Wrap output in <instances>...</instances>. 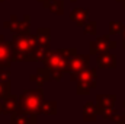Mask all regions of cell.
Instances as JSON below:
<instances>
[{"label":"cell","instance_id":"6da1fadb","mask_svg":"<svg viewBox=\"0 0 125 124\" xmlns=\"http://www.w3.org/2000/svg\"><path fill=\"white\" fill-rule=\"evenodd\" d=\"M77 54L76 48H58L54 51H48L45 54V57L42 59V63L45 66V69L50 70V76L54 80H61L62 74L67 69L68 60Z\"/></svg>","mask_w":125,"mask_h":124},{"label":"cell","instance_id":"7a4b0ae2","mask_svg":"<svg viewBox=\"0 0 125 124\" xmlns=\"http://www.w3.org/2000/svg\"><path fill=\"white\" fill-rule=\"evenodd\" d=\"M35 47V35L28 34H13L10 41L12 62H33L32 51Z\"/></svg>","mask_w":125,"mask_h":124},{"label":"cell","instance_id":"3957f363","mask_svg":"<svg viewBox=\"0 0 125 124\" xmlns=\"http://www.w3.org/2000/svg\"><path fill=\"white\" fill-rule=\"evenodd\" d=\"M44 102V91L41 86L38 89L32 91H25L18 99V108L26 114H31L38 117L41 114V105Z\"/></svg>","mask_w":125,"mask_h":124},{"label":"cell","instance_id":"277c9868","mask_svg":"<svg viewBox=\"0 0 125 124\" xmlns=\"http://www.w3.org/2000/svg\"><path fill=\"white\" fill-rule=\"evenodd\" d=\"M116 101V95H96V102H97V112L102 115L105 120H112L116 121L119 114L115 111L114 105Z\"/></svg>","mask_w":125,"mask_h":124},{"label":"cell","instance_id":"5b68a950","mask_svg":"<svg viewBox=\"0 0 125 124\" xmlns=\"http://www.w3.org/2000/svg\"><path fill=\"white\" fill-rule=\"evenodd\" d=\"M76 82L77 95H87L92 89L96 88V69H84L83 72L79 73Z\"/></svg>","mask_w":125,"mask_h":124},{"label":"cell","instance_id":"8992f818","mask_svg":"<svg viewBox=\"0 0 125 124\" xmlns=\"http://www.w3.org/2000/svg\"><path fill=\"white\" fill-rule=\"evenodd\" d=\"M89 63H90V56H86V54H74L68 60L65 72H68L71 82H76L79 73L83 72L84 69H87L89 67Z\"/></svg>","mask_w":125,"mask_h":124},{"label":"cell","instance_id":"52a82bcc","mask_svg":"<svg viewBox=\"0 0 125 124\" xmlns=\"http://www.w3.org/2000/svg\"><path fill=\"white\" fill-rule=\"evenodd\" d=\"M116 48V42L112 41L109 38V35H102V37H97L96 39H93L90 44H89V53L92 56H97L103 51H109V50H114Z\"/></svg>","mask_w":125,"mask_h":124},{"label":"cell","instance_id":"ba28073f","mask_svg":"<svg viewBox=\"0 0 125 124\" xmlns=\"http://www.w3.org/2000/svg\"><path fill=\"white\" fill-rule=\"evenodd\" d=\"M12 63V48L10 41H4V37L0 34V67H10Z\"/></svg>","mask_w":125,"mask_h":124},{"label":"cell","instance_id":"9c48e42d","mask_svg":"<svg viewBox=\"0 0 125 124\" xmlns=\"http://www.w3.org/2000/svg\"><path fill=\"white\" fill-rule=\"evenodd\" d=\"M10 124H36V117L21 111L19 108L10 114Z\"/></svg>","mask_w":125,"mask_h":124},{"label":"cell","instance_id":"30bf717a","mask_svg":"<svg viewBox=\"0 0 125 124\" xmlns=\"http://www.w3.org/2000/svg\"><path fill=\"white\" fill-rule=\"evenodd\" d=\"M96 63L102 69H115L116 67V57H115V54H112L109 51H103V53L97 54Z\"/></svg>","mask_w":125,"mask_h":124},{"label":"cell","instance_id":"8fae6325","mask_svg":"<svg viewBox=\"0 0 125 124\" xmlns=\"http://www.w3.org/2000/svg\"><path fill=\"white\" fill-rule=\"evenodd\" d=\"M70 19L79 25V26H83L86 24V21L89 19V9H83V7H76L71 10L70 13Z\"/></svg>","mask_w":125,"mask_h":124},{"label":"cell","instance_id":"7c38bea8","mask_svg":"<svg viewBox=\"0 0 125 124\" xmlns=\"http://www.w3.org/2000/svg\"><path fill=\"white\" fill-rule=\"evenodd\" d=\"M18 110V98L12 93L1 99V114H12Z\"/></svg>","mask_w":125,"mask_h":124},{"label":"cell","instance_id":"4fadbf2b","mask_svg":"<svg viewBox=\"0 0 125 124\" xmlns=\"http://www.w3.org/2000/svg\"><path fill=\"white\" fill-rule=\"evenodd\" d=\"M29 79H31L32 82H35L38 86H42L45 82H48V80L51 79L50 70L45 69V67H38V69H36V73H35V74H31Z\"/></svg>","mask_w":125,"mask_h":124},{"label":"cell","instance_id":"5bb4252c","mask_svg":"<svg viewBox=\"0 0 125 124\" xmlns=\"http://www.w3.org/2000/svg\"><path fill=\"white\" fill-rule=\"evenodd\" d=\"M99 112H97V107L94 105L92 101L86 102L83 107V120L84 121H96Z\"/></svg>","mask_w":125,"mask_h":124},{"label":"cell","instance_id":"9a60e30c","mask_svg":"<svg viewBox=\"0 0 125 124\" xmlns=\"http://www.w3.org/2000/svg\"><path fill=\"white\" fill-rule=\"evenodd\" d=\"M42 6L55 15L64 13V1L62 0H45V1H42Z\"/></svg>","mask_w":125,"mask_h":124},{"label":"cell","instance_id":"2e32d148","mask_svg":"<svg viewBox=\"0 0 125 124\" xmlns=\"http://www.w3.org/2000/svg\"><path fill=\"white\" fill-rule=\"evenodd\" d=\"M35 42L50 45V29L48 28H38L35 34Z\"/></svg>","mask_w":125,"mask_h":124},{"label":"cell","instance_id":"e0dca14e","mask_svg":"<svg viewBox=\"0 0 125 124\" xmlns=\"http://www.w3.org/2000/svg\"><path fill=\"white\" fill-rule=\"evenodd\" d=\"M41 114L55 115L57 114V102L55 101H44L41 105Z\"/></svg>","mask_w":125,"mask_h":124},{"label":"cell","instance_id":"ac0fdd59","mask_svg":"<svg viewBox=\"0 0 125 124\" xmlns=\"http://www.w3.org/2000/svg\"><path fill=\"white\" fill-rule=\"evenodd\" d=\"M31 28V16L29 15H25L22 21H19L18 24V31L16 34H28Z\"/></svg>","mask_w":125,"mask_h":124},{"label":"cell","instance_id":"d6986e66","mask_svg":"<svg viewBox=\"0 0 125 124\" xmlns=\"http://www.w3.org/2000/svg\"><path fill=\"white\" fill-rule=\"evenodd\" d=\"M18 16H15V15H12L10 16V19L7 21V22H4L3 24V26L4 28H7L10 32H13V34H16V31H18V24H19V21L16 19Z\"/></svg>","mask_w":125,"mask_h":124},{"label":"cell","instance_id":"ffe728a7","mask_svg":"<svg viewBox=\"0 0 125 124\" xmlns=\"http://www.w3.org/2000/svg\"><path fill=\"white\" fill-rule=\"evenodd\" d=\"M84 26V34H89V35H94L97 32V24L94 21H86V24L83 25Z\"/></svg>","mask_w":125,"mask_h":124},{"label":"cell","instance_id":"44dd1931","mask_svg":"<svg viewBox=\"0 0 125 124\" xmlns=\"http://www.w3.org/2000/svg\"><path fill=\"white\" fill-rule=\"evenodd\" d=\"M10 93V80H0V99Z\"/></svg>","mask_w":125,"mask_h":124},{"label":"cell","instance_id":"7402d4cb","mask_svg":"<svg viewBox=\"0 0 125 124\" xmlns=\"http://www.w3.org/2000/svg\"><path fill=\"white\" fill-rule=\"evenodd\" d=\"M122 26H124V24H122V22H116V21H112V22L109 24V35L121 34V31H122Z\"/></svg>","mask_w":125,"mask_h":124},{"label":"cell","instance_id":"603a6c76","mask_svg":"<svg viewBox=\"0 0 125 124\" xmlns=\"http://www.w3.org/2000/svg\"><path fill=\"white\" fill-rule=\"evenodd\" d=\"M10 79V70L7 67H0V80H9Z\"/></svg>","mask_w":125,"mask_h":124},{"label":"cell","instance_id":"cb8c5ba5","mask_svg":"<svg viewBox=\"0 0 125 124\" xmlns=\"http://www.w3.org/2000/svg\"><path fill=\"white\" fill-rule=\"evenodd\" d=\"M115 124H125V114L122 115V117L119 115V117H118V120L115 121Z\"/></svg>","mask_w":125,"mask_h":124},{"label":"cell","instance_id":"d4e9b609","mask_svg":"<svg viewBox=\"0 0 125 124\" xmlns=\"http://www.w3.org/2000/svg\"><path fill=\"white\" fill-rule=\"evenodd\" d=\"M121 35H122V47L125 48V24L122 26V31H121Z\"/></svg>","mask_w":125,"mask_h":124},{"label":"cell","instance_id":"484cf974","mask_svg":"<svg viewBox=\"0 0 125 124\" xmlns=\"http://www.w3.org/2000/svg\"><path fill=\"white\" fill-rule=\"evenodd\" d=\"M116 1H119V3L122 4V7H124V9H125V0H116Z\"/></svg>","mask_w":125,"mask_h":124},{"label":"cell","instance_id":"4316f807","mask_svg":"<svg viewBox=\"0 0 125 124\" xmlns=\"http://www.w3.org/2000/svg\"><path fill=\"white\" fill-rule=\"evenodd\" d=\"M0 114H1V99H0Z\"/></svg>","mask_w":125,"mask_h":124},{"label":"cell","instance_id":"83f0119b","mask_svg":"<svg viewBox=\"0 0 125 124\" xmlns=\"http://www.w3.org/2000/svg\"><path fill=\"white\" fill-rule=\"evenodd\" d=\"M68 1H73V3H74V1H76V0H68Z\"/></svg>","mask_w":125,"mask_h":124},{"label":"cell","instance_id":"f1b7e54d","mask_svg":"<svg viewBox=\"0 0 125 124\" xmlns=\"http://www.w3.org/2000/svg\"><path fill=\"white\" fill-rule=\"evenodd\" d=\"M124 110H125V101H124Z\"/></svg>","mask_w":125,"mask_h":124},{"label":"cell","instance_id":"f546056e","mask_svg":"<svg viewBox=\"0 0 125 124\" xmlns=\"http://www.w3.org/2000/svg\"><path fill=\"white\" fill-rule=\"evenodd\" d=\"M0 1H4V0H0Z\"/></svg>","mask_w":125,"mask_h":124}]
</instances>
